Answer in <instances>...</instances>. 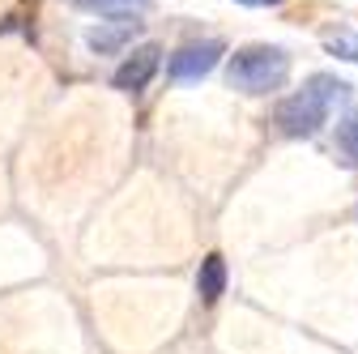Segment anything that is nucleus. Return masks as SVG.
Returning <instances> with one entry per match:
<instances>
[{
    "instance_id": "nucleus-4",
    "label": "nucleus",
    "mask_w": 358,
    "mask_h": 354,
    "mask_svg": "<svg viewBox=\"0 0 358 354\" xmlns=\"http://www.w3.org/2000/svg\"><path fill=\"white\" fill-rule=\"evenodd\" d=\"M158 64H162V48H158V43H141V48H132V56H124V64L111 73V85L124 90V94H137V90L150 85Z\"/></svg>"
},
{
    "instance_id": "nucleus-10",
    "label": "nucleus",
    "mask_w": 358,
    "mask_h": 354,
    "mask_svg": "<svg viewBox=\"0 0 358 354\" xmlns=\"http://www.w3.org/2000/svg\"><path fill=\"white\" fill-rule=\"evenodd\" d=\"M235 5H248V9H273V5H282V0H235Z\"/></svg>"
},
{
    "instance_id": "nucleus-2",
    "label": "nucleus",
    "mask_w": 358,
    "mask_h": 354,
    "mask_svg": "<svg viewBox=\"0 0 358 354\" xmlns=\"http://www.w3.org/2000/svg\"><path fill=\"white\" fill-rule=\"evenodd\" d=\"M286 77H290V52L273 48V43H248V48H239L231 56V64H227V81L239 94L282 90Z\"/></svg>"
},
{
    "instance_id": "nucleus-8",
    "label": "nucleus",
    "mask_w": 358,
    "mask_h": 354,
    "mask_svg": "<svg viewBox=\"0 0 358 354\" xmlns=\"http://www.w3.org/2000/svg\"><path fill=\"white\" fill-rule=\"evenodd\" d=\"M73 5L90 13H107V17H132V13H145L154 0H73Z\"/></svg>"
},
{
    "instance_id": "nucleus-1",
    "label": "nucleus",
    "mask_w": 358,
    "mask_h": 354,
    "mask_svg": "<svg viewBox=\"0 0 358 354\" xmlns=\"http://www.w3.org/2000/svg\"><path fill=\"white\" fill-rule=\"evenodd\" d=\"M350 94V85L333 73H311L303 81V90L286 94L278 107H273V124L282 137H316V132L329 124L333 107Z\"/></svg>"
},
{
    "instance_id": "nucleus-5",
    "label": "nucleus",
    "mask_w": 358,
    "mask_h": 354,
    "mask_svg": "<svg viewBox=\"0 0 358 354\" xmlns=\"http://www.w3.org/2000/svg\"><path fill=\"white\" fill-rule=\"evenodd\" d=\"M141 17L132 13V17H107V22H99V26H90L85 30V48L94 52V56H115V52H124L132 38L141 34Z\"/></svg>"
},
{
    "instance_id": "nucleus-6",
    "label": "nucleus",
    "mask_w": 358,
    "mask_h": 354,
    "mask_svg": "<svg viewBox=\"0 0 358 354\" xmlns=\"http://www.w3.org/2000/svg\"><path fill=\"white\" fill-rule=\"evenodd\" d=\"M196 290L205 303H217L222 295H227V260H222L217 252H209L201 260V274H196Z\"/></svg>"
},
{
    "instance_id": "nucleus-3",
    "label": "nucleus",
    "mask_w": 358,
    "mask_h": 354,
    "mask_svg": "<svg viewBox=\"0 0 358 354\" xmlns=\"http://www.w3.org/2000/svg\"><path fill=\"white\" fill-rule=\"evenodd\" d=\"M227 56L222 38H201V43H184L171 60H166V77L171 81H201L217 69V60Z\"/></svg>"
},
{
    "instance_id": "nucleus-9",
    "label": "nucleus",
    "mask_w": 358,
    "mask_h": 354,
    "mask_svg": "<svg viewBox=\"0 0 358 354\" xmlns=\"http://www.w3.org/2000/svg\"><path fill=\"white\" fill-rule=\"evenodd\" d=\"M337 146H341V154L358 167V107L337 124Z\"/></svg>"
},
{
    "instance_id": "nucleus-7",
    "label": "nucleus",
    "mask_w": 358,
    "mask_h": 354,
    "mask_svg": "<svg viewBox=\"0 0 358 354\" xmlns=\"http://www.w3.org/2000/svg\"><path fill=\"white\" fill-rule=\"evenodd\" d=\"M320 38H324V52H329V56L358 64V30H350V26H329Z\"/></svg>"
}]
</instances>
